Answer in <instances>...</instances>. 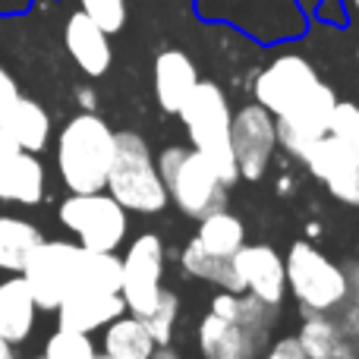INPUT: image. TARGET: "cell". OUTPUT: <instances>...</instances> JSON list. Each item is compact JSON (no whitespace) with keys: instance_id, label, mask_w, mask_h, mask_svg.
Here are the masks:
<instances>
[{"instance_id":"1","label":"cell","mask_w":359,"mask_h":359,"mask_svg":"<svg viewBox=\"0 0 359 359\" xmlns=\"http://www.w3.org/2000/svg\"><path fill=\"white\" fill-rule=\"evenodd\" d=\"M255 104L274 117L278 145L290 158L303 161L306 151L328 136V120L337 95L306 57L280 54L255 76Z\"/></svg>"},{"instance_id":"2","label":"cell","mask_w":359,"mask_h":359,"mask_svg":"<svg viewBox=\"0 0 359 359\" xmlns=\"http://www.w3.org/2000/svg\"><path fill=\"white\" fill-rule=\"evenodd\" d=\"M19 274L29 284L35 306L44 312H54L63 297L82 287L120 293V255L92 252L67 240H41Z\"/></svg>"},{"instance_id":"3","label":"cell","mask_w":359,"mask_h":359,"mask_svg":"<svg viewBox=\"0 0 359 359\" xmlns=\"http://www.w3.org/2000/svg\"><path fill=\"white\" fill-rule=\"evenodd\" d=\"M114 161V130L82 111L57 136V170L69 192H101Z\"/></svg>"},{"instance_id":"4","label":"cell","mask_w":359,"mask_h":359,"mask_svg":"<svg viewBox=\"0 0 359 359\" xmlns=\"http://www.w3.org/2000/svg\"><path fill=\"white\" fill-rule=\"evenodd\" d=\"M104 192L136 215H158L168 208V186L158 174L155 155L139 133H114V161Z\"/></svg>"},{"instance_id":"5","label":"cell","mask_w":359,"mask_h":359,"mask_svg":"<svg viewBox=\"0 0 359 359\" xmlns=\"http://www.w3.org/2000/svg\"><path fill=\"white\" fill-rule=\"evenodd\" d=\"M177 117L183 120L186 133H189L192 151H198L217 170L224 186H233L240 180L233 164V151H230V120H233V111H230V101L224 95V88L215 86V82L198 79V86L192 88V95L177 111Z\"/></svg>"},{"instance_id":"6","label":"cell","mask_w":359,"mask_h":359,"mask_svg":"<svg viewBox=\"0 0 359 359\" xmlns=\"http://www.w3.org/2000/svg\"><path fill=\"white\" fill-rule=\"evenodd\" d=\"M158 174L168 186V198L192 221L227 208V186L198 151L170 145L155 158Z\"/></svg>"},{"instance_id":"7","label":"cell","mask_w":359,"mask_h":359,"mask_svg":"<svg viewBox=\"0 0 359 359\" xmlns=\"http://www.w3.org/2000/svg\"><path fill=\"white\" fill-rule=\"evenodd\" d=\"M287 290L306 316H328L337 303L347 299V268L331 262L309 240H297L284 259Z\"/></svg>"},{"instance_id":"8","label":"cell","mask_w":359,"mask_h":359,"mask_svg":"<svg viewBox=\"0 0 359 359\" xmlns=\"http://www.w3.org/2000/svg\"><path fill=\"white\" fill-rule=\"evenodd\" d=\"M60 224L73 236H79L82 249L92 252H117L126 240L130 217L120 202L101 192H69L57 208Z\"/></svg>"},{"instance_id":"9","label":"cell","mask_w":359,"mask_h":359,"mask_svg":"<svg viewBox=\"0 0 359 359\" xmlns=\"http://www.w3.org/2000/svg\"><path fill=\"white\" fill-rule=\"evenodd\" d=\"M164 243L158 233H139L120 259V297L130 316L145 318L161 297Z\"/></svg>"},{"instance_id":"10","label":"cell","mask_w":359,"mask_h":359,"mask_svg":"<svg viewBox=\"0 0 359 359\" xmlns=\"http://www.w3.org/2000/svg\"><path fill=\"white\" fill-rule=\"evenodd\" d=\"M230 151L243 180H262L278 151L274 117L262 104H246L230 120Z\"/></svg>"},{"instance_id":"11","label":"cell","mask_w":359,"mask_h":359,"mask_svg":"<svg viewBox=\"0 0 359 359\" xmlns=\"http://www.w3.org/2000/svg\"><path fill=\"white\" fill-rule=\"evenodd\" d=\"M303 164L312 177H318L328 186V192L337 202L359 208V149L334 136H322L306 151Z\"/></svg>"},{"instance_id":"12","label":"cell","mask_w":359,"mask_h":359,"mask_svg":"<svg viewBox=\"0 0 359 359\" xmlns=\"http://www.w3.org/2000/svg\"><path fill=\"white\" fill-rule=\"evenodd\" d=\"M233 271L243 284V293H252L255 299L278 309L287 297V271L284 255L265 243H243V249L233 255Z\"/></svg>"},{"instance_id":"13","label":"cell","mask_w":359,"mask_h":359,"mask_svg":"<svg viewBox=\"0 0 359 359\" xmlns=\"http://www.w3.org/2000/svg\"><path fill=\"white\" fill-rule=\"evenodd\" d=\"M57 328L76 331V334H95V331L107 328L114 318L126 312V303L120 293L114 290H98V287H82L63 297L57 306Z\"/></svg>"},{"instance_id":"14","label":"cell","mask_w":359,"mask_h":359,"mask_svg":"<svg viewBox=\"0 0 359 359\" xmlns=\"http://www.w3.org/2000/svg\"><path fill=\"white\" fill-rule=\"evenodd\" d=\"M268 337L271 334L240 328V325L224 322V318L211 316V312L198 322V350H202L205 359H224V356L255 359L265 353Z\"/></svg>"},{"instance_id":"15","label":"cell","mask_w":359,"mask_h":359,"mask_svg":"<svg viewBox=\"0 0 359 359\" xmlns=\"http://www.w3.org/2000/svg\"><path fill=\"white\" fill-rule=\"evenodd\" d=\"M63 44H67L69 57L76 60V67L86 76H92V79H98V76H104L111 69L114 50H111V41H107V32L98 22H92L86 13L76 10L67 19V25H63Z\"/></svg>"},{"instance_id":"16","label":"cell","mask_w":359,"mask_h":359,"mask_svg":"<svg viewBox=\"0 0 359 359\" xmlns=\"http://www.w3.org/2000/svg\"><path fill=\"white\" fill-rule=\"evenodd\" d=\"M0 133L16 145L19 151H44L50 139V117L35 98L16 95L13 101H6L0 107Z\"/></svg>"},{"instance_id":"17","label":"cell","mask_w":359,"mask_h":359,"mask_svg":"<svg viewBox=\"0 0 359 359\" xmlns=\"http://www.w3.org/2000/svg\"><path fill=\"white\" fill-rule=\"evenodd\" d=\"M196 86L198 69L189 60V54H183L180 48H164L155 57V98L161 104V111L177 114Z\"/></svg>"},{"instance_id":"18","label":"cell","mask_w":359,"mask_h":359,"mask_svg":"<svg viewBox=\"0 0 359 359\" xmlns=\"http://www.w3.org/2000/svg\"><path fill=\"white\" fill-rule=\"evenodd\" d=\"M38 306L32 299V290L25 284L22 274H13L0 284V341L16 347V344L29 341L32 328H35Z\"/></svg>"},{"instance_id":"19","label":"cell","mask_w":359,"mask_h":359,"mask_svg":"<svg viewBox=\"0 0 359 359\" xmlns=\"http://www.w3.org/2000/svg\"><path fill=\"white\" fill-rule=\"evenodd\" d=\"M44 164L32 151H16L6 170L0 174V202L38 205L44 198Z\"/></svg>"},{"instance_id":"20","label":"cell","mask_w":359,"mask_h":359,"mask_svg":"<svg viewBox=\"0 0 359 359\" xmlns=\"http://www.w3.org/2000/svg\"><path fill=\"white\" fill-rule=\"evenodd\" d=\"M158 344L139 316L123 312L107 328H101V353L107 359H151Z\"/></svg>"},{"instance_id":"21","label":"cell","mask_w":359,"mask_h":359,"mask_svg":"<svg viewBox=\"0 0 359 359\" xmlns=\"http://www.w3.org/2000/svg\"><path fill=\"white\" fill-rule=\"evenodd\" d=\"M208 312L217 318H224V322L240 325V328L259 331V334H271V325H274V318H278L274 306L255 299L252 293H230V290L215 293Z\"/></svg>"},{"instance_id":"22","label":"cell","mask_w":359,"mask_h":359,"mask_svg":"<svg viewBox=\"0 0 359 359\" xmlns=\"http://www.w3.org/2000/svg\"><path fill=\"white\" fill-rule=\"evenodd\" d=\"M297 341L306 359H359L356 344L347 341L328 316H306Z\"/></svg>"},{"instance_id":"23","label":"cell","mask_w":359,"mask_h":359,"mask_svg":"<svg viewBox=\"0 0 359 359\" xmlns=\"http://www.w3.org/2000/svg\"><path fill=\"white\" fill-rule=\"evenodd\" d=\"M192 240H196L205 252L217 255V259H233L243 249V243H246V227H243V221L233 211L221 208L198 221V233L192 236Z\"/></svg>"},{"instance_id":"24","label":"cell","mask_w":359,"mask_h":359,"mask_svg":"<svg viewBox=\"0 0 359 359\" xmlns=\"http://www.w3.org/2000/svg\"><path fill=\"white\" fill-rule=\"evenodd\" d=\"M44 240V233L25 217L0 215V271L19 274L32 249Z\"/></svg>"},{"instance_id":"25","label":"cell","mask_w":359,"mask_h":359,"mask_svg":"<svg viewBox=\"0 0 359 359\" xmlns=\"http://www.w3.org/2000/svg\"><path fill=\"white\" fill-rule=\"evenodd\" d=\"M180 265H183L186 274L205 280V284H215V287L230 290V293H243V284H240V278H236V271H233V262L217 259V255L205 252L196 240H189L183 246V252H180Z\"/></svg>"},{"instance_id":"26","label":"cell","mask_w":359,"mask_h":359,"mask_svg":"<svg viewBox=\"0 0 359 359\" xmlns=\"http://www.w3.org/2000/svg\"><path fill=\"white\" fill-rule=\"evenodd\" d=\"M41 359H107L98 347L92 344L88 334H76V331L57 328L44 344Z\"/></svg>"},{"instance_id":"27","label":"cell","mask_w":359,"mask_h":359,"mask_svg":"<svg viewBox=\"0 0 359 359\" xmlns=\"http://www.w3.org/2000/svg\"><path fill=\"white\" fill-rule=\"evenodd\" d=\"M177 318H180V299H177V293L161 290V297H158L155 309H151L149 316L142 318V322H145V328H149L151 341H155L158 347H168V344L174 341Z\"/></svg>"},{"instance_id":"28","label":"cell","mask_w":359,"mask_h":359,"mask_svg":"<svg viewBox=\"0 0 359 359\" xmlns=\"http://www.w3.org/2000/svg\"><path fill=\"white\" fill-rule=\"evenodd\" d=\"M79 13H86L92 22H98L107 35L120 32L126 25V0H79Z\"/></svg>"},{"instance_id":"29","label":"cell","mask_w":359,"mask_h":359,"mask_svg":"<svg viewBox=\"0 0 359 359\" xmlns=\"http://www.w3.org/2000/svg\"><path fill=\"white\" fill-rule=\"evenodd\" d=\"M328 136L359 149V104H353V101H337L328 120Z\"/></svg>"},{"instance_id":"30","label":"cell","mask_w":359,"mask_h":359,"mask_svg":"<svg viewBox=\"0 0 359 359\" xmlns=\"http://www.w3.org/2000/svg\"><path fill=\"white\" fill-rule=\"evenodd\" d=\"M328 318L331 322H334V328L341 331L344 337H347V341H359V303L356 299H344V303H337L334 309L328 312Z\"/></svg>"},{"instance_id":"31","label":"cell","mask_w":359,"mask_h":359,"mask_svg":"<svg viewBox=\"0 0 359 359\" xmlns=\"http://www.w3.org/2000/svg\"><path fill=\"white\" fill-rule=\"evenodd\" d=\"M265 359H306V353L297 337H280L265 350Z\"/></svg>"},{"instance_id":"32","label":"cell","mask_w":359,"mask_h":359,"mask_svg":"<svg viewBox=\"0 0 359 359\" xmlns=\"http://www.w3.org/2000/svg\"><path fill=\"white\" fill-rule=\"evenodd\" d=\"M19 95V86H16V79H13V73L0 63V107L6 104V101H13Z\"/></svg>"},{"instance_id":"33","label":"cell","mask_w":359,"mask_h":359,"mask_svg":"<svg viewBox=\"0 0 359 359\" xmlns=\"http://www.w3.org/2000/svg\"><path fill=\"white\" fill-rule=\"evenodd\" d=\"M16 151H19L16 145H13L10 139H6L4 133H0V174H4V170H6V164H10L13 158H16Z\"/></svg>"},{"instance_id":"34","label":"cell","mask_w":359,"mask_h":359,"mask_svg":"<svg viewBox=\"0 0 359 359\" xmlns=\"http://www.w3.org/2000/svg\"><path fill=\"white\" fill-rule=\"evenodd\" d=\"M151 359H183V356H180L177 350L168 344V347H155V353H151Z\"/></svg>"},{"instance_id":"35","label":"cell","mask_w":359,"mask_h":359,"mask_svg":"<svg viewBox=\"0 0 359 359\" xmlns=\"http://www.w3.org/2000/svg\"><path fill=\"white\" fill-rule=\"evenodd\" d=\"M79 101H82V107H86V111H92V107H95V95L86 92V88L79 92Z\"/></svg>"},{"instance_id":"36","label":"cell","mask_w":359,"mask_h":359,"mask_svg":"<svg viewBox=\"0 0 359 359\" xmlns=\"http://www.w3.org/2000/svg\"><path fill=\"white\" fill-rule=\"evenodd\" d=\"M347 4H350V10L353 13H359V0H347Z\"/></svg>"},{"instance_id":"37","label":"cell","mask_w":359,"mask_h":359,"mask_svg":"<svg viewBox=\"0 0 359 359\" xmlns=\"http://www.w3.org/2000/svg\"><path fill=\"white\" fill-rule=\"evenodd\" d=\"M224 359H236V356H224Z\"/></svg>"},{"instance_id":"38","label":"cell","mask_w":359,"mask_h":359,"mask_svg":"<svg viewBox=\"0 0 359 359\" xmlns=\"http://www.w3.org/2000/svg\"><path fill=\"white\" fill-rule=\"evenodd\" d=\"M356 353H359V341H356Z\"/></svg>"},{"instance_id":"39","label":"cell","mask_w":359,"mask_h":359,"mask_svg":"<svg viewBox=\"0 0 359 359\" xmlns=\"http://www.w3.org/2000/svg\"><path fill=\"white\" fill-rule=\"evenodd\" d=\"M38 359H41V356H38Z\"/></svg>"}]
</instances>
